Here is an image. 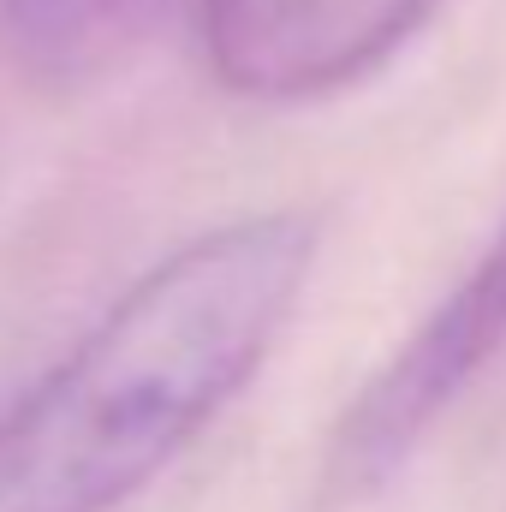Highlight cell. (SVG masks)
Returning <instances> with one entry per match:
<instances>
[{
  "instance_id": "6da1fadb",
  "label": "cell",
  "mask_w": 506,
  "mask_h": 512,
  "mask_svg": "<svg viewBox=\"0 0 506 512\" xmlns=\"http://www.w3.org/2000/svg\"><path fill=\"white\" fill-rule=\"evenodd\" d=\"M292 209L197 233L0 411V512H120L268 364L316 268Z\"/></svg>"
},
{
  "instance_id": "7a4b0ae2",
  "label": "cell",
  "mask_w": 506,
  "mask_h": 512,
  "mask_svg": "<svg viewBox=\"0 0 506 512\" xmlns=\"http://www.w3.org/2000/svg\"><path fill=\"white\" fill-rule=\"evenodd\" d=\"M506 346V227L489 239L459 286L411 328V340L376 370V382L352 399L328 441V483L346 495L381 489L417 441L447 417V405L465 393L471 376L489 370Z\"/></svg>"
},
{
  "instance_id": "3957f363",
  "label": "cell",
  "mask_w": 506,
  "mask_h": 512,
  "mask_svg": "<svg viewBox=\"0 0 506 512\" xmlns=\"http://www.w3.org/2000/svg\"><path fill=\"white\" fill-rule=\"evenodd\" d=\"M441 0H209V72L245 102H322L387 66Z\"/></svg>"
},
{
  "instance_id": "277c9868",
  "label": "cell",
  "mask_w": 506,
  "mask_h": 512,
  "mask_svg": "<svg viewBox=\"0 0 506 512\" xmlns=\"http://www.w3.org/2000/svg\"><path fill=\"white\" fill-rule=\"evenodd\" d=\"M155 0H0V48L36 84H78L108 66Z\"/></svg>"
}]
</instances>
